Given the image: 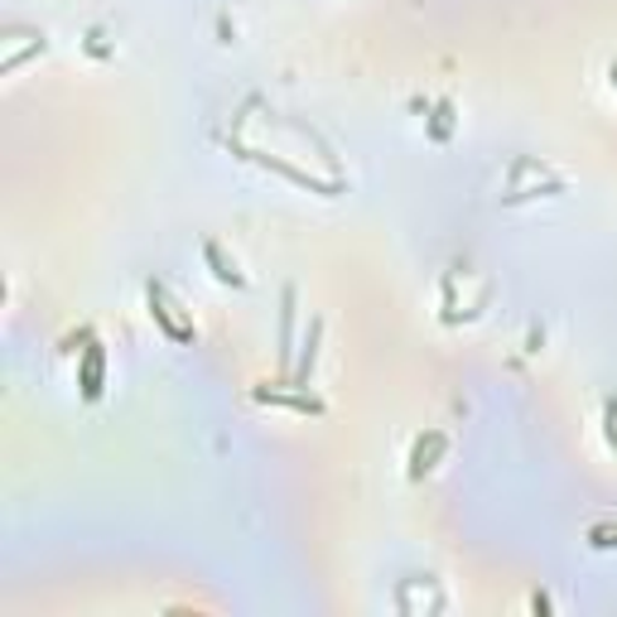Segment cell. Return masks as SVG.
<instances>
[{
  "label": "cell",
  "instance_id": "obj_1",
  "mask_svg": "<svg viewBox=\"0 0 617 617\" xmlns=\"http://www.w3.org/2000/svg\"><path fill=\"white\" fill-rule=\"evenodd\" d=\"M146 299H150V319L164 328L169 343H193V338H199L193 319H183V313H179V299L169 295L160 280H150V285H146Z\"/></svg>",
  "mask_w": 617,
  "mask_h": 617
},
{
  "label": "cell",
  "instance_id": "obj_2",
  "mask_svg": "<svg viewBox=\"0 0 617 617\" xmlns=\"http://www.w3.org/2000/svg\"><path fill=\"white\" fill-rule=\"evenodd\" d=\"M77 386H83V401H102V391H107V348L97 338H87L83 358H77Z\"/></svg>",
  "mask_w": 617,
  "mask_h": 617
},
{
  "label": "cell",
  "instance_id": "obj_3",
  "mask_svg": "<svg viewBox=\"0 0 617 617\" xmlns=\"http://www.w3.org/2000/svg\"><path fill=\"white\" fill-rule=\"evenodd\" d=\"M256 401H260V405H285V411H299V415H323V411H328L319 396H309V386H295V391L256 386Z\"/></svg>",
  "mask_w": 617,
  "mask_h": 617
},
{
  "label": "cell",
  "instance_id": "obj_4",
  "mask_svg": "<svg viewBox=\"0 0 617 617\" xmlns=\"http://www.w3.org/2000/svg\"><path fill=\"white\" fill-rule=\"evenodd\" d=\"M444 449H449V435H444V429H425V435L415 439V449H411V478L419 482L425 472H435Z\"/></svg>",
  "mask_w": 617,
  "mask_h": 617
},
{
  "label": "cell",
  "instance_id": "obj_5",
  "mask_svg": "<svg viewBox=\"0 0 617 617\" xmlns=\"http://www.w3.org/2000/svg\"><path fill=\"white\" fill-rule=\"evenodd\" d=\"M203 256H208V266H213V275L222 285H232V290H246V275L236 270V260L222 256V246L217 242H203Z\"/></svg>",
  "mask_w": 617,
  "mask_h": 617
},
{
  "label": "cell",
  "instance_id": "obj_6",
  "mask_svg": "<svg viewBox=\"0 0 617 617\" xmlns=\"http://www.w3.org/2000/svg\"><path fill=\"white\" fill-rule=\"evenodd\" d=\"M588 545H594V550H613L617 545V526H594V531H588Z\"/></svg>",
  "mask_w": 617,
  "mask_h": 617
},
{
  "label": "cell",
  "instance_id": "obj_7",
  "mask_svg": "<svg viewBox=\"0 0 617 617\" xmlns=\"http://www.w3.org/2000/svg\"><path fill=\"white\" fill-rule=\"evenodd\" d=\"M608 77H613V87H617V63H613V68H608Z\"/></svg>",
  "mask_w": 617,
  "mask_h": 617
}]
</instances>
